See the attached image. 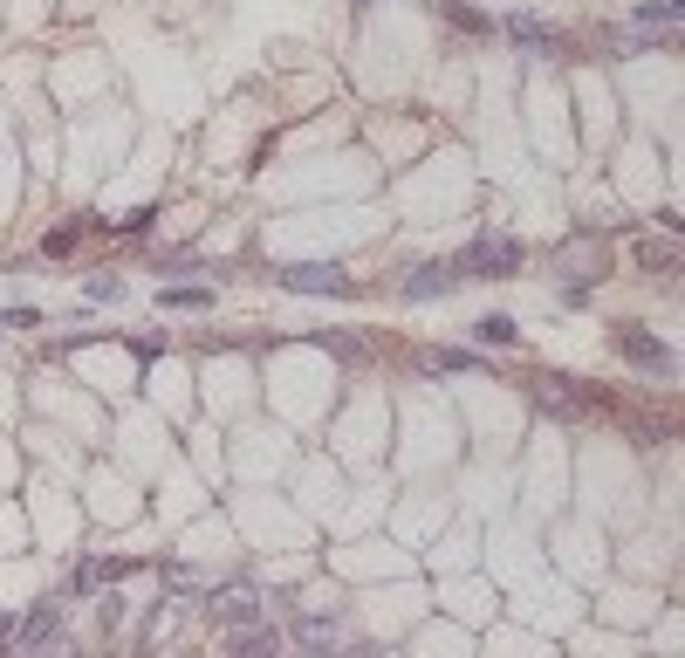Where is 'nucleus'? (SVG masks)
Returning a JSON list of instances; mask_svg holds the SVG:
<instances>
[{
	"mask_svg": "<svg viewBox=\"0 0 685 658\" xmlns=\"http://www.w3.org/2000/svg\"><path fill=\"white\" fill-rule=\"evenodd\" d=\"M213 618H220L226 631H253V624H261V597H253L247 584H234V590L213 597Z\"/></svg>",
	"mask_w": 685,
	"mask_h": 658,
	"instance_id": "nucleus-4",
	"label": "nucleus"
},
{
	"mask_svg": "<svg viewBox=\"0 0 685 658\" xmlns=\"http://www.w3.org/2000/svg\"><path fill=\"white\" fill-rule=\"evenodd\" d=\"M638 28H665V35H672V28H678V8H672V0H658V8L638 14Z\"/></svg>",
	"mask_w": 685,
	"mask_h": 658,
	"instance_id": "nucleus-12",
	"label": "nucleus"
},
{
	"mask_svg": "<svg viewBox=\"0 0 685 658\" xmlns=\"http://www.w3.org/2000/svg\"><path fill=\"white\" fill-rule=\"evenodd\" d=\"M473 343L507 350V343H521V329H515V316H480V322H473Z\"/></svg>",
	"mask_w": 685,
	"mask_h": 658,
	"instance_id": "nucleus-8",
	"label": "nucleus"
},
{
	"mask_svg": "<svg viewBox=\"0 0 685 658\" xmlns=\"http://www.w3.org/2000/svg\"><path fill=\"white\" fill-rule=\"evenodd\" d=\"M240 658H282V638H274L268 624H253V638L240 645Z\"/></svg>",
	"mask_w": 685,
	"mask_h": 658,
	"instance_id": "nucleus-10",
	"label": "nucleus"
},
{
	"mask_svg": "<svg viewBox=\"0 0 685 658\" xmlns=\"http://www.w3.org/2000/svg\"><path fill=\"white\" fill-rule=\"evenodd\" d=\"M302 645H316V651H350V618H302Z\"/></svg>",
	"mask_w": 685,
	"mask_h": 658,
	"instance_id": "nucleus-7",
	"label": "nucleus"
},
{
	"mask_svg": "<svg viewBox=\"0 0 685 658\" xmlns=\"http://www.w3.org/2000/svg\"><path fill=\"white\" fill-rule=\"evenodd\" d=\"M158 309H213V289H158Z\"/></svg>",
	"mask_w": 685,
	"mask_h": 658,
	"instance_id": "nucleus-9",
	"label": "nucleus"
},
{
	"mask_svg": "<svg viewBox=\"0 0 685 658\" xmlns=\"http://www.w3.org/2000/svg\"><path fill=\"white\" fill-rule=\"evenodd\" d=\"M617 350H624L638 371H651V377H672V371H678V357H672L665 343H651L645 329H617Z\"/></svg>",
	"mask_w": 685,
	"mask_h": 658,
	"instance_id": "nucleus-3",
	"label": "nucleus"
},
{
	"mask_svg": "<svg viewBox=\"0 0 685 658\" xmlns=\"http://www.w3.org/2000/svg\"><path fill=\"white\" fill-rule=\"evenodd\" d=\"M90 302H123V282H117V274H96V282H90Z\"/></svg>",
	"mask_w": 685,
	"mask_h": 658,
	"instance_id": "nucleus-13",
	"label": "nucleus"
},
{
	"mask_svg": "<svg viewBox=\"0 0 685 658\" xmlns=\"http://www.w3.org/2000/svg\"><path fill=\"white\" fill-rule=\"evenodd\" d=\"M452 289H460V268L425 261V268H412V282H404V302H433V295H452Z\"/></svg>",
	"mask_w": 685,
	"mask_h": 658,
	"instance_id": "nucleus-5",
	"label": "nucleus"
},
{
	"mask_svg": "<svg viewBox=\"0 0 685 658\" xmlns=\"http://www.w3.org/2000/svg\"><path fill=\"white\" fill-rule=\"evenodd\" d=\"M418 364H425V371H473V357H466V350H425Z\"/></svg>",
	"mask_w": 685,
	"mask_h": 658,
	"instance_id": "nucleus-11",
	"label": "nucleus"
},
{
	"mask_svg": "<svg viewBox=\"0 0 685 658\" xmlns=\"http://www.w3.org/2000/svg\"><path fill=\"white\" fill-rule=\"evenodd\" d=\"M282 289H288V295H350V274H343L336 261H295V268L282 274Z\"/></svg>",
	"mask_w": 685,
	"mask_h": 658,
	"instance_id": "nucleus-1",
	"label": "nucleus"
},
{
	"mask_svg": "<svg viewBox=\"0 0 685 658\" xmlns=\"http://www.w3.org/2000/svg\"><path fill=\"white\" fill-rule=\"evenodd\" d=\"M515 261H521V247H515V240H494V234H487V240H473V247H466V255L452 261V268H460V282H473V274H507Z\"/></svg>",
	"mask_w": 685,
	"mask_h": 658,
	"instance_id": "nucleus-2",
	"label": "nucleus"
},
{
	"mask_svg": "<svg viewBox=\"0 0 685 658\" xmlns=\"http://www.w3.org/2000/svg\"><path fill=\"white\" fill-rule=\"evenodd\" d=\"M515 42H528V48H548V56H569V35L563 28H548V21H535V14H507L500 21Z\"/></svg>",
	"mask_w": 685,
	"mask_h": 658,
	"instance_id": "nucleus-6",
	"label": "nucleus"
}]
</instances>
